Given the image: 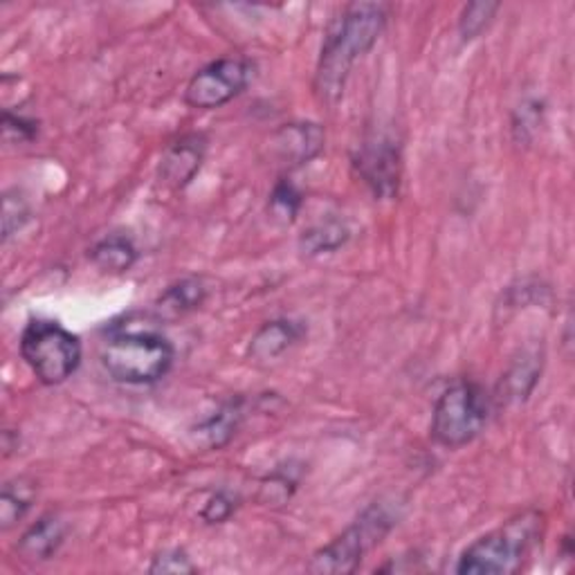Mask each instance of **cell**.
<instances>
[{
	"label": "cell",
	"mask_w": 575,
	"mask_h": 575,
	"mask_svg": "<svg viewBox=\"0 0 575 575\" xmlns=\"http://www.w3.org/2000/svg\"><path fill=\"white\" fill-rule=\"evenodd\" d=\"M66 537V526L54 515L41 518L19 542V555L30 562L52 557Z\"/></svg>",
	"instance_id": "13"
},
{
	"label": "cell",
	"mask_w": 575,
	"mask_h": 575,
	"mask_svg": "<svg viewBox=\"0 0 575 575\" xmlns=\"http://www.w3.org/2000/svg\"><path fill=\"white\" fill-rule=\"evenodd\" d=\"M21 355L43 385H61L82 362V342L52 319H32L21 336Z\"/></svg>",
	"instance_id": "5"
},
{
	"label": "cell",
	"mask_w": 575,
	"mask_h": 575,
	"mask_svg": "<svg viewBox=\"0 0 575 575\" xmlns=\"http://www.w3.org/2000/svg\"><path fill=\"white\" fill-rule=\"evenodd\" d=\"M353 164L377 199H394L401 184V147L390 136H375L360 145Z\"/></svg>",
	"instance_id": "8"
},
{
	"label": "cell",
	"mask_w": 575,
	"mask_h": 575,
	"mask_svg": "<svg viewBox=\"0 0 575 575\" xmlns=\"http://www.w3.org/2000/svg\"><path fill=\"white\" fill-rule=\"evenodd\" d=\"M398 524V513L392 503H373L331 544L319 549L310 564V573H355L364 555L375 549Z\"/></svg>",
	"instance_id": "4"
},
{
	"label": "cell",
	"mask_w": 575,
	"mask_h": 575,
	"mask_svg": "<svg viewBox=\"0 0 575 575\" xmlns=\"http://www.w3.org/2000/svg\"><path fill=\"white\" fill-rule=\"evenodd\" d=\"M390 19L382 3H353L329 30L315 75V90L329 104H336L347 86L353 63L366 54L380 39Z\"/></svg>",
	"instance_id": "1"
},
{
	"label": "cell",
	"mask_w": 575,
	"mask_h": 575,
	"mask_svg": "<svg viewBox=\"0 0 575 575\" xmlns=\"http://www.w3.org/2000/svg\"><path fill=\"white\" fill-rule=\"evenodd\" d=\"M90 262L104 270V273H129L136 262H138V249L131 238H126L121 234H113L102 238L93 249H90Z\"/></svg>",
	"instance_id": "15"
},
{
	"label": "cell",
	"mask_w": 575,
	"mask_h": 575,
	"mask_svg": "<svg viewBox=\"0 0 575 575\" xmlns=\"http://www.w3.org/2000/svg\"><path fill=\"white\" fill-rule=\"evenodd\" d=\"M203 160L205 140L201 136H187L167 149L160 162V180L171 189H182L201 171Z\"/></svg>",
	"instance_id": "9"
},
{
	"label": "cell",
	"mask_w": 575,
	"mask_h": 575,
	"mask_svg": "<svg viewBox=\"0 0 575 575\" xmlns=\"http://www.w3.org/2000/svg\"><path fill=\"white\" fill-rule=\"evenodd\" d=\"M497 10H499V3H470V6L464 10L461 21H459L461 39H464V41L477 39V36L488 28V23L492 21V17H494Z\"/></svg>",
	"instance_id": "20"
},
{
	"label": "cell",
	"mask_w": 575,
	"mask_h": 575,
	"mask_svg": "<svg viewBox=\"0 0 575 575\" xmlns=\"http://www.w3.org/2000/svg\"><path fill=\"white\" fill-rule=\"evenodd\" d=\"M304 336V327L290 319H273L266 322L249 342V358L266 362L286 353Z\"/></svg>",
	"instance_id": "11"
},
{
	"label": "cell",
	"mask_w": 575,
	"mask_h": 575,
	"mask_svg": "<svg viewBox=\"0 0 575 575\" xmlns=\"http://www.w3.org/2000/svg\"><path fill=\"white\" fill-rule=\"evenodd\" d=\"M347 241H349V227L340 221H329L306 230L299 238V245L306 254H322V252H336Z\"/></svg>",
	"instance_id": "18"
},
{
	"label": "cell",
	"mask_w": 575,
	"mask_h": 575,
	"mask_svg": "<svg viewBox=\"0 0 575 575\" xmlns=\"http://www.w3.org/2000/svg\"><path fill=\"white\" fill-rule=\"evenodd\" d=\"M324 149V131L317 124H286L275 136V151L290 167L308 164Z\"/></svg>",
	"instance_id": "10"
},
{
	"label": "cell",
	"mask_w": 575,
	"mask_h": 575,
	"mask_svg": "<svg viewBox=\"0 0 575 575\" xmlns=\"http://www.w3.org/2000/svg\"><path fill=\"white\" fill-rule=\"evenodd\" d=\"M488 398L475 382H457L445 390L434 405L432 438L434 443L450 447H464L472 443L488 420Z\"/></svg>",
	"instance_id": "6"
},
{
	"label": "cell",
	"mask_w": 575,
	"mask_h": 575,
	"mask_svg": "<svg viewBox=\"0 0 575 575\" xmlns=\"http://www.w3.org/2000/svg\"><path fill=\"white\" fill-rule=\"evenodd\" d=\"M151 573H196V566L191 564L189 555L180 549H171L153 557V564L149 568Z\"/></svg>",
	"instance_id": "23"
},
{
	"label": "cell",
	"mask_w": 575,
	"mask_h": 575,
	"mask_svg": "<svg viewBox=\"0 0 575 575\" xmlns=\"http://www.w3.org/2000/svg\"><path fill=\"white\" fill-rule=\"evenodd\" d=\"M171 342L145 329L113 327L102 344V364L106 373L124 385H151L171 371Z\"/></svg>",
	"instance_id": "2"
},
{
	"label": "cell",
	"mask_w": 575,
	"mask_h": 575,
	"mask_svg": "<svg viewBox=\"0 0 575 575\" xmlns=\"http://www.w3.org/2000/svg\"><path fill=\"white\" fill-rule=\"evenodd\" d=\"M30 219V210L25 199L19 196V191H8L3 199V238L8 241L14 232H19Z\"/></svg>",
	"instance_id": "21"
},
{
	"label": "cell",
	"mask_w": 575,
	"mask_h": 575,
	"mask_svg": "<svg viewBox=\"0 0 575 575\" xmlns=\"http://www.w3.org/2000/svg\"><path fill=\"white\" fill-rule=\"evenodd\" d=\"M537 102H526L524 106H520V119L515 121V131H522V138L526 136L529 129H535V126H540V117H542V110H537Z\"/></svg>",
	"instance_id": "25"
},
{
	"label": "cell",
	"mask_w": 575,
	"mask_h": 575,
	"mask_svg": "<svg viewBox=\"0 0 575 575\" xmlns=\"http://www.w3.org/2000/svg\"><path fill=\"white\" fill-rule=\"evenodd\" d=\"M540 373H542V360L535 353H524L501 377L499 390H497V401L505 403V405L524 403L531 396V392L535 390Z\"/></svg>",
	"instance_id": "12"
},
{
	"label": "cell",
	"mask_w": 575,
	"mask_h": 575,
	"mask_svg": "<svg viewBox=\"0 0 575 575\" xmlns=\"http://www.w3.org/2000/svg\"><path fill=\"white\" fill-rule=\"evenodd\" d=\"M301 207V194L290 180H281L270 196V212L275 219H281L284 223H292Z\"/></svg>",
	"instance_id": "19"
},
{
	"label": "cell",
	"mask_w": 575,
	"mask_h": 575,
	"mask_svg": "<svg viewBox=\"0 0 575 575\" xmlns=\"http://www.w3.org/2000/svg\"><path fill=\"white\" fill-rule=\"evenodd\" d=\"M243 416H245L243 401L236 398V401H230L223 407H219L194 432H196L201 443L212 447V450H219V447L227 445L236 436V432H238V427L243 423Z\"/></svg>",
	"instance_id": "14"
},
{
	"label": "cell",
	"mask_w": 575,
	"mask_h": 575,
	"mask_svg": "<svg viewBox=\"0 0 575 575\" xmlns=\"http://www.w3.org/2000/svg\"><path fill=\"white\" fill-rule=\"evenodd\" d=\"M249 73V63L243 58H219L191 77L184 90V102L201 110L221 108L245 90Z\"/></svg>",
	"instance_id": "7"
},
{
	"label": "cell",
	"mask_w": 575,
	"mask_h": 575,
	"mask_svg": "<svg viewBox=\"0 0 575 575\" xmlns=\"http://www.w3.org/2000/svg\"><path fill=\"white\" fill-rule=\"evenodd\" d=\"M236 508V499L230 497L227 492H216L212 494V499L205 503L203 508V520L210 522V524H221L225 520H230V515L234 513Z\"/></svg>",
	"instance_id": "24"
},
{
	"label": "cell",
	"mask_w": 575,
	"mask_h": 575,
	"mask_svg": "<svg viewBox=\"0 0 575 575\" xmlns=\"http://www.w3.org/2000/svg\"><path fill=\"white\" fill-rule=\"evenodd\" d=\"M3 134L8 142H32L39 134V124L23 117V115H14L10 110L3 113Z\"/></svg>",
	"instance_id": "22"
},
{
	"label": "cell",
	"mask_w": 575,
	"mask_h": 575,
	"mask_svg": "<svg viewBox=\"0 0 575 575\" xmlns=\"http://www.w3.org/2000/svg\"><path fill=\"white\" fill-rule=\"evenodd\" d=\"M542 531L540 513H524L497 531L479 537L459 557L457 573L464 575H508L518 573L533 551Z\"/></svg>",
	"instance_id": "3"
},
{
	"label": "cell",
	"mask_w": 575,
	"mask_h": 575,
	"mask_svg": "<svg viewBox=\"0 0 575 575\" xmlns=\"http://www.w3.org/2000/svg\"><path fill=\"white\" fill-rule=\"evenodd\" d=\"M34 497L36 488L28 479H14L3 486V497H0V526H3V531H10L25 518L34 503Z\"/></svg>",
	"instance_id": "16"
},
{
	"label": "cell",
	"mask_w": 575,
	"mask_h": 575,
	"mask_svg": "<svg viewBox=\"0 0 575 575\" xmlns=\"http://www.w3.org/2000/svg\"><path fill=\"white\" fill-rule=\"evenodd\" d=\"M205 297H207V290H205L203 281L182 279L162 292V297L158 299V308H160V312H164L169 317H178V315H187L191 310L201 308Z\"/></svg>",
	"instance_id": "17"
}]
</instances>
